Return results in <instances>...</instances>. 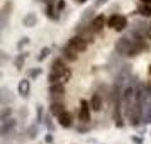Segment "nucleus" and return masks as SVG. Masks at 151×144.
<instances>
[{
  "mask_svg": "<svg viewBox=\"0 0 151 144\" xmlns=\"http://www.w3.org/2000/svg\"><path fill=\"white\" fill-rule=\"evenodd\" d=\"M27 44H29V37H22L21 41L17 42V48H19V49H22L24 46H27Z\"/></svg>",
  "mask_w": 151,
  "mask_h": 144,
  "instance_id": "23",
  "label": "nucleus"
},
{
  "mask_svg": "<svg viewBox=\"0 0 151 144\" xmlns=\"http://www.w3.org/2000/svg\"><path fill=\"white\" fill-rule=\"evenodd\" d=\"M68 44L71 48H75L78 53H83V51H87V48H88V41L85 37H82V36H73L68 41Z\"/></svg>",
  "mask_w": 151,
  "mask_h": 144,
  "instance_id": "3",
  "label": "nucleus"
},
{
  "mask_svg": "<svg viewBox=\"0 0 151 144\" xmlns=\"http://www.w3.org/2000/svg\"><path fill=\"white\" fill-rule=\"evenodd\" d=\"M26 58H27V53H21V54H19V56L14 59L17 69H22V66H24V59H26Z\"/></svg>",
  "mask_w": 151,
  "mask_h": 144,
  "instance_id": "16",
  "label": "nucleus"
},
{
  "mask_svg": "<svg viewBox=\"0 0 151 144\" xmlns=\"http://www.w3.org/2000/svg\"><path fill=\"white\" fill-rule=\"evenodd\" d=\"M29 137H36V127H31L29 129Z\"/></svg>",
  "mask_w": 151,
  "mask_h": 144,
  "instance_id": "26",
  "label": "nucleus"
},
{
  "mask_svg": "<svg viewBox=\"0 0 151 144\" xmlns=\"http://www.w3.org/2000/svg\"><path fill=\"white\" fill-rule=\"evenodd\" d=\"M90 103L87 102V100H82L80 102V112H78V117H80V120L82 122H90Z\"/></svg>",
  "mask_w": 151,
  "mask_h": 144,
  "instance_id": "5",
  "label": "nucleus"
},
{
  "mask_svg": "<svg viewBox=\"0 0 151 144\" xmlns=\"http://www.w3.org/2000/svg\"><path fill=\"white\" fill-rule=\"evenodd\" d=\"M22 24L26 26V27H34L36 24H37V15L34 12H29L24 19H22Z\"/></svg>",
  "mask_w": 151,
  "mask_h": 144,
  "instance_id": "13",
  "label": "nucleus"
},
{
  "mask_svg": "<svg viewBox=\"0 0 151 144\" xmlns=\"http://www.w3.org/2000/svg\"><path fill=\"white\" fill-rule=\"evenodd\" d=\"M65 5H66V4H65V0H60V2L56 4V10H58V12H61L63 9H65Z\"/></svg>",
  "mask_w": 151,
  "mask_h": 144,
  "instance_id": "24",
  "label": "nucleus"
},
{
  "mask_svg": "<svg viewBox=\"0 0 151 144\" xmlns=\"http://www.w3.org/2000/svg\"><path fill=\"white\" fill-rule=\"evenodd\" d=\"M42 2H48V4H53V2H55V0H42Z\"/></svg>",
  "mask_w": 151,
  "mask_h": 144,
  "instance_id": "28",
  "label": "nucleus"
},
{
  "mask_svg": "<svg viewBox=\"0 0 151 144\" xmlns=\"http://www.w3.org/2000/svg\"><path fill=\"white\" fill-rule=\"evenodd\" d=\"M58 122H60V125L61 127H71V124H73V120H71V115H70V112H63V114H60L58 115Z\"/></svg>",
  "mask_w": 151,
  "mask_h": 144,
  "instance_id": "10",
  "label": "nucleus"
},
{
  "mask_svg": "<svg viewBox=\"0 0 151 144\" xmlns=\"http://www.w3.org/2000/svg\"><path fill=\"white\" fill-rule=\"evenodd\" d=\"M36 120H37V124H41L44 120V110H42L41 105H37V117H36Z\"/></svg>",
  "mask_w": 151,
  "mask_h": 144,
  "instance_id": "21",
  "label": "nucleus"
},
{
  "mask_svg": "<svg viewBox=\"0 0 151 144\" xmlns=\"http://www.w3.org/2000/svg\"><path fill=\"white\" fill-rule=\"evenodd\" d=\"M107 26L121 32V31H124V29L127 27V17H124V15H119V14L110 15L109 19H107Z\"/></svg>",
  "mask_w": 151,
  "mask_h": 144,
  "instance_id": "2",
  "label": "nucleus"
},
{
  "mask_svg": "<svg viewBox=\"0 0 151 144\" xmlns=\"http://www.w3.org/2000/svg\"><path fill=\"white\" fill-rule=\"evenodd\" d=\"M76 2H80V4H85V2H87V0H76Z\"/></svg>",
  "mask_w": 151,
  "mask_h": 144,
  "instance_id": "29",
  "label": "nucleus"
},
{
  "mask_svg": "<svg viewBox=\"0 0 151 144\" xmlns=\"http://www.w3.org/2000/svg\"><path fill=\"white\" fill-rule=\"evenodd\" d=\"M17 92H19V95L24 97V98H26V97L29 95V92H31V83H29L27 78H26V80H21V82H19Z\"/></svg>",
  "mask_w": 151,
  "mask_h": 144,
  "instance_id": "9",
  "label": "nucleus"
},
{
  "mask_svg": "<svg viewBox=\"0 0 151 144\" xmlns=\"http://www.w3.org/2000/svg\"><path fill=\"white\" fill-rule=\"evenodd\" d=\"M93 10H95V7H93V5H92L90 9H87V10H85V14H83V17H82V21H80V24L90 21V19H92V15H93Z\"/></svg>",
  "mask_w": 151,
  "mask_h": 144,
  "instance_id": "17",
  "label": "nucleus"
},
{
  "mask_svg": "<svg viewBox=\"0 0 151 144\" xmlns=\"http://www.w3.org/2000/svg\"><path fill=\"white\" fill-rule=\"evenodd\" d=\"M15 125H17L15 119H7V120H4V122H2V127H0V136L2 137L9 136V132H12V130L15 129Z\"/></svg>",
  "mask_w": 151,
  "mask_h": 144,
  "instance_id": "7",
  "label": "nucleus"
},
{
  "mask_svg": "<svg viewBox=\"0 0 151 144\" xmlns=\"http://www.w3.org/2000/svg\"><path fill=\"white\" fill-rule=\"evenodd\" d=\"M63 56L68 59V61H76L78 59V51L75 48H71L70 44H66L65 48H63Z\"/></svg>",
  "mask_w": 151,
  "mask_h": 144,
  "instance_id": "8",
  "label": "nucleus"
},
{
  "mask_svg": "<svg viewBox=\"0 0 151 144\" xmlns=\"http://www.w3.org/2000/svg\"><path fill=\"white\" fill-rule=\"evenodd\" d=\"M90 107L95 110V112L102 110V97L99 95V93H93L92 95V98H90Z\"/></svg>",
  "mask_w": 151,
  "mask_h": 144,
  "instance_id": "12",
  "label": "nucleus"
},
{
  "mask_svg": "<svg viewBox=\"0 0 151 144\" xmlns=\"http://www.w3.org/2000/svg\"><path fill=\"white\" fill-rule=\"evenodd\" d=\"M10 114H12V110H10V109H4V110H2V115H0V120H2V122H4V120H7Z\"/></svg>",
  "mask_w": 151,
  "mask_h": 144,
  "instance_id": "22",
  "label": "nucleus"
},
{
  "mask_svg": "<svg viewBox=\"0 0 151 144\" xmlns=\"http://www.w3.org/2000/svg\"><path fill=\"white\" fill-rule=\"evenodd\" d=\"M132 44H134V42L131 41L129 37H122V39H119V41L116 42V53L117 54H129Z\"/></svg>",
  "mask_w": 151,
  "mask_h": 144,
  "instance_id": "4",
  "label": "nucleus"
},
{
  "mask_svg": "<svg viewBox=\"0 0 151 144\" xmlns=\"http://www.w3.org/2000/svg\"><path fill=\"white\" fill-rule=\"evenodd\" d=\"M70 78H71V69L68 68L66 71H65V73H63V75H60V78H58V82L65 85L66 82H70Z\"/></svg>",
  "mask_w": 151,
  "mask_h": 144,
  "instance_id": "18",
  "label": "nucleus"
},
{
  "mask_svg": "<svg viewBox=\"0 0 151 144\" xmlns=\"http://www.w3.org/2000/svg\"><path fill=\"white\" fill-rule=\"evenodd\" d=\"M134 98H136V87L132 83H129L122 90V103H124V109H126V114H131L132 112Z\"/></svg>",
  "mask_w": 151,
  "mask_h": 144,
  "instance_id": "1",
  "label": "nucleus"
},
{
  "mask_svg": "<svg viewBox=\"0 0 151 144\" xmlns=\"http://www.w3.org/2000/svg\"><path fill=\"white\" fill-rule=\"evenodd\" d=\"M104 26H107V19L104 15H97L90 21V27L93 29V32H100L104 29Z\"/></svg>",
  "mask_w": 151,
  "mask_h": 144,
  "instance_id": "6",
  "label": "nucleus"
},
{
  "mask_svg": "<svg viewBox=\"0 0 151 144\" xmlns=\"http://www.w3.org/2000/svg\"><path fill=\"white\" fill-rule=\"evenodd\" d=\"M41 71H42L41 68H36V69H29V71H27V76H29V78H31V80H32V78H37V76L41 75Z\"/></svg>",
  "mask_w": 151,
  "mask_h": 144,
  "instance_id": "20",
  "label": "nucleus"
},
{
  "mask_svg": "<svg viewBox=\"0 0 151 144\" xmlns=\"http://www.w3.org/2000/svg\"><path fill=\"white\" fill-rule=\"evenodd\" d=\"M63 112H65V105H63L61 102H53L51 103V114H53V115H60V114H63Z\"/></svg>",
  "mask_w": 151,
  "mask_h": 144,
  "instance_id": "14",
  "label": "nucleus"
},
{
  "mask_svg": "<svg viewBox=\"0 0 151 144\" xmlns=\"http://www.w3.org/2000/svg\"><path fill=\"white\" fill-rule=\"evenodd\" d=\"M137 12L143 15V17H150V15H151V4H144V2H143Z\"/></svg>",
  "mask_w": 151,
  "mask_h": 144,
  "instance_id": "15",
  "label": "nucleus"
},
{
  "mask_svg": "<svg viewBox=\"0 0 151 144\" xmlns=\"http://www.w3.org/2000/svg\"><path fill=\"white\" fill-rule=\"evenodd\" d=\"M49 93H51V95H58V97L65 95V85L60 83V82L51 83V87H49Z\"/></svg>",
  "mask_w": 151,
  "mask_h": 144,
  "instance_id": "11",
  "label": "nucleus"
},
{
  "mask_svg": "<svg viewBox=\"0 0 151 144\" xmlns=\"http://www.w3.org/2000/svg\"><path fill=\"white\" fill-rule=\"evenodd\" d=\"M132 141H134V143H137V144H141V143H143V139H141V137H136V136L132 137Z\"/></svg>",
  "mask_w": 151,
  "mask_h": 144,
  "instance_id": "27",
  "label": "nucleus"
},
{
  "mask_svg": "<svg viewBox=\"0 0 151 144\" xmlns=\"http://www.w3.org/2000/svg\"><path fill=\"white\" fill-rule=\"evenodd\" d=\"M49 53H51V49H49V48H42L41 53L37 54V61H44V59L49 56Z\"/></svg>",
  "mask_w": 151,
  "mask_h": 144,
  "instance_id": "19",
  "label": "nucleus"
},
{
  "mask_svg": "<svg viewBox=\"0 0 151 144\" xmlns=\"http://www.w3.org/2000/svg\"><path fill=\"white\" fill-rule=\"evenodd\" d=\"M107 2H109V0H97L95 4H93V7H95V9H99V7H102V5H105Z\"/></svg>",
  "mask_w": 151,
  "mask_h": 144,
  "instance_id": "25",
  "label": "nucleus"
}]
</instances>
